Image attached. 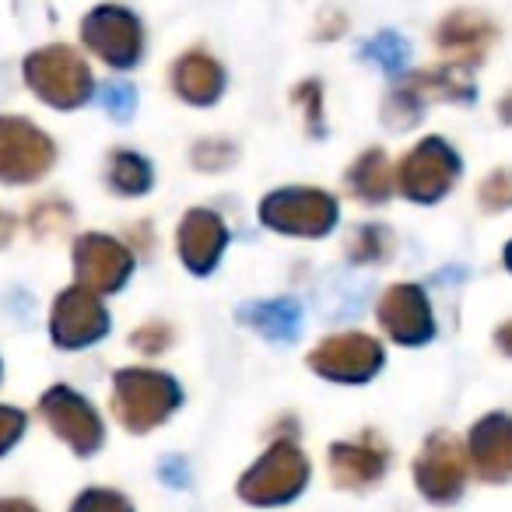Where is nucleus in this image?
<instances>
[{
	"label": "nucleus",
	"mask_w": 512,
	"mask_h": 512,
	"mask_svg": "<svg viewBox=\"0 0 512 512\" xmlns=\"http://www.w3.org/2000/svg\"><path fill=\"white\" fill-rule=\"evenodd\" d=\"M0 512H43L32 498H22V495H8L0 498Z\"/></svg>",
	"instance_id": "nucleus-33"
},
{
	"label": "nucleus",
	"mask_w": 512,
	"mask_h": 512,
	"mask_svg": "<svg viewBox=\"0 0 512 512\" xmlns=\"http://www.w3.org/2000/svg\"><path fill=\"white\" fill-rule=\"evenodd\" d=\"M358 53H362L369 64L383 67V71H400L407 60V43L397 36V32H379V36L369 39Z\"/></svg>",
	"instance_id": "nucleus-26"
},
{
	"label": "nucleus",
	"mask_w": 512,
	"mask_h": 512,
	"mask_svg": "<svg viewBox=\"0 0 512 512\" xmlns=\"http://www.w3.org/2000/svg\"><path fill=\"white\" fill-rule=\"evenodd\" d=\"M162 477H172V484H186V463L179 460H162Z\"/></svg>",
	"instance_id": "nucleus-34"
},
{
	"label": "nucleus",
	"mask_w": 512,
	"mask_h": 512,
	"mask_svg": "<svg viewBox=\"0 0 512 512\" xmlns=\"http://www.w3.org/2000/svg\"><path fill=\"white\" fill-rule=\"evenodd\" d=\"M467 470H470L467 446H460V439L449 432L428 435L421 453L414 456V484L435 505H449L463 495Z\"/></svg>",
	"instance_id": "nucleus-11"
},
{
	"label": "nucleus",
	"mask_w": 512,
	"mask_h": 512,
	"mask_svg": "<svg viewBox=\"0 0 512 512\" xmlns=\"http://www.w3.org/2000/svg\"><path fill=\"white\" fill-rule=\"evenodd\" d=\"M309 369L330 383H369L383 369V344L369 334H358V330L323 337L309 351Z\"/></svg>",
	"instance_id": "nucleus-12"
},
{
	"label": "nucleus",
	"mask_w": 512,
	"mask_h": 512,
	"mask_svg": "<svg viewBox=\"0 0 512 512\" xmlns=\"http://www.w3.org/2000/svg\"><path fill=\"white\" fill-rule=\"evenodd\" d=\"M71 512H134V505L116 488H85L74 498Z\"/></svg>",
	"instance_id": "nucleus-28"
},
{
	"label": "nucleus",
	"mask_w": 512,
	"mask_h": 512,
	"mask_svg": "<svg viewBox=\"0 0 512 512\" xmlns=\"http://www.w3.org/2000/svg\"><path fill=\"white\" fill-rule=\"evenodd\" d=\"M505 267H509V271H512V242H509V246H505Z\"/></svg>",
	"instance_id": "nucleus-38"
},
{
	"label": "nucleus",
	"mask_w": 512,
	"mask_h": 512,
	"mask_svg": "<svg viewBox=\"0 0 512 512\" xmlns=\"http://www.w3.org/2000/svg\"><path fill=\"white\" fill-rule=\"evenodd\" d=\"M292 102L302 109V120H306V130L313 137L327 134V123H323V85L316 78L299 81L292 92Z\"/></svg>",
	"instance_id": "nucleus-27"
},
{
	"label": "nucleus",
	"mask_w": 512,
	"mask_h": 512,
	"mask_svg": "<svg viewBox=\"0 0 512 512\" xmlns=\"http://www.w3.org/2000/svg\"><path fill=\"white\" fill-rule=\"evenodd\" d=\"M81 43L113 71H130L144 57V25L120 4H99L81 22Z\"/></svg>",
	"instance_id": "nucleus-7"
},
{
	"label": "nucleus",
	"mask_w": 512,
	"mask_h": 512,
	"mask_svg": "<svg viewBox=\"0 0 512 512\" xmlns=\"http://www.w3.org/2000/svg\"><path fill=\"white\" fill-rule=\"evenodd\" d=\"M130 344L141 355H162V351L172 348V327L165 320H148L130 334Z\"/></svg>",
	"instance_id": "nucleus-30"
},
{
	"label": "nucleus",
	"mask_w": 512,
	"mask_h": 512,
	"mask_svg": "<svg viewBox=\"0 0 512 512\" xmlns=\"http://www.w3.org/2000/svg\"><path fill=\"white\" fill-rule=\"evenodd\" d=\"M102 106H106V113L113 116V120H130L137 109V88L127 85V81H109L106 88H102Z\"/></svg>",
	"instance_id": "nucleus-31"
},
{
	"label": "nucleus",
	"mask_w": 512,
	"mask_h": 512,
	"mask_svg": "<svg viewBox=\"0 0 512 512\" xmlns=\"http://www.w3.org/2000/svg\"><path fill=\"white\" fill-rule=\"evenodd\" d=\"M106 183L116 197H144L155 183V169L137 151H113L106 165Z\"/></svg>",
	"instance_id": "nucleus-22"
},
{
	"label": "nucleus",
	"mask_w": 512,
	"mask_h": 512,
	"mask_svg": "<svg viewBox=\"0 0 512 512\" xmlns=\"http://www.w3.org/2000/svg\"><path fill=\"white\" fill-rule=\"evenodd\" d=\"M228 249V225L211 207H190L179 218L176 228V253L190 274H211L221 264Z\"/></svg>",
	"instance_id": "nucleus-16"
},
{
	"label": "nucleus",
	"mask_w": 512,
	"mask_h": 512,
	"mask_svg": "<svg viewBox=\"0 0 512 512\" xmlns=\"http://www.w3.org/2000/svg\"><path fill=\"white\" fill-rule=\"evenodd\" d=\"M467 456L477 477L491 484H505L512 477V418L488 414L470 428Z\"/></svg>",
	"instance_id": "nucleus-17"
},
{
	"label": "nucleus",
	"mask_w": 512,
	"mask_h": 512,
	"mask_svg": "<svg viewBox=\"0 0 512 512\" xmlns=\"http://www.w3.org/2000/svg\"><path fill=\"white\" fill-rule=\"evenodd\" d=\"M327 467L337 488L344 491H369L383 481L390 467V449L376 432H362L355 439H341L327 449Z\"/></svg>",
	"instance_id": "nucleus-15"
},
{
	"label": "nucleus",
	"mask_w": 512,
	"mask_h": 512,
	"mask_svg": "<svg viewBox=\"0 0 512 512\" xmlns=\"http://www.w3.org/2000/svg\"><path fill=\"white\" fill-rule=\"evenodd\" d=\"M39 418L78 456H95L106 442V425H102V414L95 411V404L64 383L50 386L39 397Z\"/></svg>",
	"instance_id": "nucleus-9"
},
{
	"label": "nucleus",
	"mask_w": 512,
	"mask_h": 512,
	"mask_svg": "<svg viewBox=\"0 0 512 512\" xmlns=\"http://www.w3.org/2000/svg\"><path fill=\"white\" fill-rule=\"evenodd\" d=\"M484 211H509L512 207V169H495L477 190Z\"/></svg>",
	"instance_id": "nucleus-29"
},
{
	"label": "nucleus",
	"mask_w": 512,
	"mask_h": 512,
	"mask_svg": "<svg viewBox=\"0 0 512 512\" xmlns=\"http://www.w3.org/2000/svg\"><path fill=\"white\" fill-rule=\"evenodd\" d=\"M495 344L505 351V355H512V320H509V323H502V327L495 330Z\"/></svg>",
	"instance_id": "nucleus-36"
},
{
	"label": "nucleus",
	"mask_w": 512,
	"mask_h": 512,
	"mask_svg": "<svg viewBox=\"0 0 512 512\" xmlns=\"http://www.w3.org/2000/svg\"><path fill=\"white\" fill-rule=\"evenodd\" d=\"M495 43V22H488L477 11H453L435 29V46L446 57V64L474 67Z\"/></svg>",
	"instance_id": "nucleus-18"
},
{
	"label": "nucleus",
	"mask_w": 512,
	"mask_h": 512,
	"mask_svg": "<svg viewBox=\"0 0 512 512\" xmlns=\"http://www.w3.org/2000/svg\"><path fill=\"white\" fill-rule=\"evenodd\" d=\"M190 162L197 165L200 172H225L239 162V148H235L232 141H221V137H207V141L193 144Z\"/></svg>",
	"instance_id": "nucleus-25"
},
{
	"label": "nucleus",
	"mask_w": 512,
	"mask_h": 512,
	"mask_svg": "<svg viewBox=\"0 0 512 512\" xmlns=\"http://www.w3.org/2000/svg\"><path fill=\"white\" fill-rule=\"evenodd\" d=\"M376 320L383 334L393 344H404V348H418V344H428L435 337L432 302L418 285H407V281L390 285L379 295Z\"/></svg>",
	"instance_id": "nucleus-14"
},
{
	"label": "nucleus",
	"mask_w": 512,
	"mask_h": 512,
	"mask_svg": "<svg viewBox=\"0 0 512 512\" xmlns=\"http://www.w3.org/2000/svg\"><path fill=\"white\" fill-rule=\"evenodd\" d=\"M25 428H29V414L22 407L0 404V456H8L22 442Z\"/></svg>",
	"instance_id": "nucleus-32"
},
{
	"label": "nucleus",
	"mask_w": 512,
	"mask_h": 512,
	"mask_svg": "<svg viewBox=\"0 0 512 512\" xmlns=\"http://www.w3.org/2000/svg\"><path fill=\"white\" fill-rule=\"evenodd\" d=\"M15 228H18V218H15V214L0 211V246H8L11 235H15Z\"/></svg>",
	"instance_id": "nucleus-35"
},
{
	"label": "nucleus",
	"mask_w": 512,
	"mask_h": 512,
	"mask_svg": "<svg viewBox=\"0 0 512 512\" xmlns=\"http://www.w3.org/2000/svg\"><path fill=\"white\" fill-rule=\"evenodd\" d=\"M239 320L271 341H295L302 327V309L295 299H260L242 306Z\"/></svg>",
	"instance_id": "nucleus-21"
},
{
	"label": "nucleus",
	"mask_w": 512,
	"mask_h": 512,
	"mask_svg": "<svg viewBox=\"0 0 512 512\" xmlns=\"http://www.w3.org/2000/svg\"><path fill=\"white\" fill-rule=\"evenodd\" d=\"M260 225L292 239H323L334 232L341 204L320 186H281L260 200Z\"/></svg>",
	"instance_id": "nucleus-4"
},
{
	"label": "nucleus",
	"mask_w": 512,
	"mask_h": 512,
	"mask_svg": "<svg viewBox=\"0 0 512 512\" xmlns=\"http://www.w3.org/2000/svg\"><path fill=\"white\" fill-rule=\"evenodd\" d=\"M183 404V390L169 372L158 369H120L113 376V418L127 432L148 435L172 418Z\"/></svg>",
	"instance_id": "nucleus-2"
},
{
	"label": "nucleus",
	"mask_w": 512,
	"mask_h": 512,
	"mask_svg": "<svg viewBox=\"0 0 512 512\" xmlns=\"http://www.w3.org/2000/svg\"><path fill=\"white\" fill-rule=\"evenodd\" d=\"M474 99V81H470V67L460 64H442L435 71L407 74L397 88L390 92L383 106L386 127L404 130L421 120V109L428 102H470Z\"/></svg>",
	"instance_id": "nucleus-5"
},
{
	"label": "nucleus",
	"mask_w": 512,
	"mask_h": 512,
	"mask_svg": "<svg viewBox=\"0 0 512 512\" xmlns=\"http://www.w3.org/2000/svg\"><path fill=\"white\" fill-rule=\"evenodd\" d=\"M390 253H393V235L386 225H362L348 239L351 264H383Z\"/></svg>",
	"instance_id": "nucleus-24"
},
{
	"label": "nucleus",
	"mask_w": 512,
	"mask_h": 512,
	"mask_svg": "<svg viewBox=\"0 0 512 512\" xmlns=\"http://www.w3.org/2000/svg\"><path fill=\"white\" fill-rule=\"evenodd\" d=\"M460 155L442 137H425L404 155L397 169V190L414 204H439L460 179Z\"/></svg>",
	"instance_id": "nucleus-8"
},
{
	"label": "nucleus",
	"mask_w": 512,
	"mask_h": 512,
	"mask_svg": "<svg viewBox=\"0 0 512 512\" xmlns=\"http://www.w3.org/2000/svg\"><path fill=\"white\" fill-rule=\"evenodd\" d=\"M0 376H4V369H0Z\"/></svg>",
	"instance_id": "nucleus-39"
},
{
	"label": "nucleus",
	"mask_w": 512,
	"mask_h": 512,
	"mask_svg": "<svg viewBox=\"0 0 512 512\" xmlns=\"http://www.w3.org/2000/svg\"><path fill=\"white\" fill-rule=\"evenodd\" d=\"M57 165V141L25 116H0V183L32 186Z\"/></svg>",
	"instance_id": "nucleus-6"
},
{
	"label": "nucleus",
	"mask_w": 512,
	"mask_h": 512,
	"mask_svg": "<svg viewBox=\"0 0 512 512\" xmlns=\"http://www.w3.org/2000/svg\"><path fill=\"white\" fill-rule=\"evenodd\" d=\"M25 225L36 239H60V235L71 232L74 225V207L60 197H43L29 207L25 214Z\"/></svg>",
	"instance_id": "nucleus-23"
},
{
	"label": "nucleus",
	"mask_w": 512,
	"mask_h": 512,
	"mask_svg": "<svg viewBox=\"0 0 512 512\" xmlns=\"http://www.w3.org/2000/svg\"><path fill=\"white\" fill-rule=\"evenodd\" d=\"M169 85L186 106H214L225 92V67L207 50H186L172 64Z\"/></svg>",
	"instance_id": "nucleus-19"
},
{
	"label": "nucleus",
	"mask_w": 512,
	"mask_h": 512,
	"mask_svg": "<svg viewBox=\"0 0 512 512\" xmlns=\"http://www.w3.org/2000/svg\"><path fill=\"white\" fill-rule=\"evenodd\" d=\"M498 116H502L505 123H512V95H505V99L498 102Z\"/></svg>",
	"instance_id": "nucleus-37"
},
{
	"label": "nucleus",
	"mask_w": 512,
	"mask_h": 512,
	"mask_svg": "<svg viewBox=\"0 0 512 512\" xmlns=\"http://www.w3.org/2000/svg\"><path fill=\"white\" fill-rule=\"evenodd\" d=\"M348 190L355 193L365 204H383L390 200V193L397 190V169L390 165L383 148H369L348 165V176H344Z\"/></svg>",
	"instance_id": "nucleus-20"
},
{
	"label": "nucleus",
	"mask_w": 512,
	"mask_h": 512,
	"mask_svg": "<svg viewBox=\"0 0 512 512\" xmlns=\"http://www.w3.org/2000/svg\"><path fill=\"white\" fill-rule=\"evenodd\" d=\"M109 313L102 306L99 295L85 292V288H67L53 299L50 309V337L57 348L64 351H81L99 344L109 334Z\"/></svg>",
	"instance_id": "nucleus-13"
},
{
	"label": "nucleus",
	"mask_w": 512,
	"mask_h": 512,
	"mask_svg": "<svg viewBox=\"0 0 512 512\" xmlns=\"http://www.w3.org/2000/svg\"><path fill=\"white\" fill-rule=\"evenodd\" d=\"M309 456L302 453V446L295 439H278L267 446V453H260V460L249 470H242L239 498L256 509H274V505H288L306 491L309 484Z\"/></svg>",
	"instance_id": "nucleus-3"
},
{
	"label": "nucleus",
	"mask_w": 512,
	"mask_h": 512,
	"mask_svg": "<svg viewBox=\"0 0 512 512\" xmlns=\"http://www.w3.org/2000/svg\"><path fill=\"white\" fill-rule=\"evenodd\" d=\"M22 78L25 88L39 102H46L50 109H64V113L81 109L95 95V78L88 60L74 46L64 43L32 50L22 60Z\"/></svg>",
	"instance_id": "nucleus-1"
},
{
	"label": "nucleus",
	"mask_w": 512,
	"mask_h": 512,
	"mask_svg": "<svg viewBox=\"0 0 512 512\" xmlns=\"http://www.w3.org/2000/svg\"><path fill=\"white\" fill-rule=\"evenodd\" d=\"M137 253L127 242L102 232H85L74 239V285L92 295H113L134 274Z\"/></svg>",
	"instance_id": "nucleus-10"
}]
</instances>
